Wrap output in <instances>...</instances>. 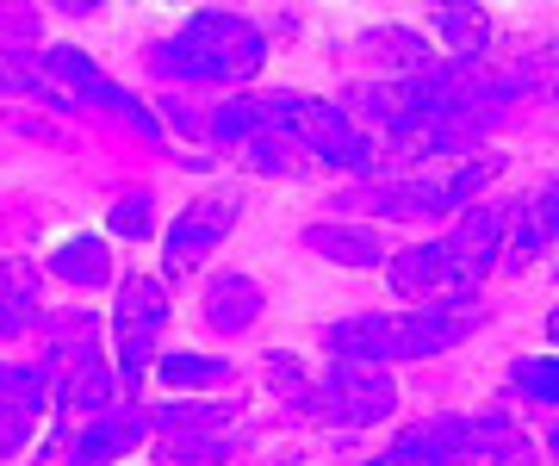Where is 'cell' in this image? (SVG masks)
<instances>
[{
  "instance_id": "cell-32",
  "label": "cell",
  "mask_w": 559,
  "mask_h": 466,
  "mask_svg": "<svg viewBox=\"0 0 559 466\" xmlns=\"http://www.w3.org/2000/svg\"><path fill=\"white\" fill-rule=\"evenodd\" d=\"M267 373H274V385H280V398H286V405H299L305 385H311V373L299 367V355H286V348H280V355H267Z\"/></svg>"
},
{
  "instance_id": "cell-21",
  "label": "cell",
  "mask_w": 559,
  "mask_h": 466,
  "mask_svg": "<svg viewBox=\"0 0 559 466\" xmlns=\"http://www.w3.org/2000/svg\"><path fill=\"white\" fill-rule=\"evenodd\" d=\"M436 32L454 44V62H473V69L491 50V13L485 7H436Z\"/></svg>"
},
{
  "instance_id": "cell-20",
  "label": "cell",
  "mask_w": 559,
  "mask_h": 466,
  "mask_svg": "<svg viewBox=\"0 0 559 466\" xmlns=\"http://www.w3.org/2000/svg\"><path fill=\"white\" fill-rule=\"evenodd\" d=\"M261 131V94H230V100L205 106L200 112V138L230 150V143H249Z\"/></svg>"
},
{
  "instance_id": "cell-7",
  "label": "cell",
  "mask_w": 559,
  "mask_h": 466,
  "mask_svg": "<svg viewBox=\"0 0 559 466\" xmlns=\"http://www.w3.org/2000/svg\"><path fill=\"white\" fill-rule=\"evenodd\" d=\"M503 224H510V200H503V205H466L454 230H448V237H436L441 255H448V274H454L460 299H479L485 274H498Z\"/></svg>"
},
{
  "instance_id": "cell-9",
  "label": "cell",
  "mask_w": 559,
  "mask_h": 466,
  "mask_svg": "<svg viewBox=\"0 0 559 466\" xmlns=\"http://www.w3.org/2000/svg\"><path fill=\"white\" fill-rule=\"evenodd\" d=\"M485 324V304H411L404 318H392V361H436L448 348H460Z\"/></svg>"
},
{
  "instance_id": "cell-31",
  "label": "cell",
  "mask_w": 559,
  "mask_h": 466,
  "mask_svg": "<svg viewBox=\"0 0 559 466\" xmlns=\"http://www.w3.org/2000/svg\"><path fill=\"white\" fill-rule=\"evenodd\" d=\"M32 435H38V417H25V410L0 405V461H13L20 447H32Z\"/></svg>"
},
{
  "instance_id": "cell-25",
  "label": "cell",
  "mask_w": 559,
  "mask_h": 466,
  "mask_svg": "<svg viewBox=\"0 0 559 466\" xmlns=\"http://www.w3.org/2000/svg\"><path fill=\"white\" fill-rule=\"evenodd\" d=\"M230 417H237L230 405H200V398H168V405H156V410H150V429H162V435H175V429H230Z\"/></svg>"
},
{
  "instance_id": "cell-16",
  "label": "cell",
  "mask_w": 559,
  "mask_h": 466,
  "mask_svg": "<svg viewBox=\"0 0 559 466\" xmlns=\"http://www.w3.org/2000/svg\"><path fill=\"white\" fill-rule=\"evenodd\" d=\"M323 355H336L342 367H392V318L348 311L336 324H323Z\"/></svg>"
},
{
  "instance_id": "cell-11",
  "label": "cell",
  "mask_w": 559,
  "mask_h": 466,
  "mask_svg": "<svg viewBox=\"0 0 559 466\" xmlns=\"http://www.w3.org/2000/svg\"><path fill=\"white\" fill-rule=\"evenodd\" d=\"M554 249V181H540L528 200H510V224H503V249H498V274H528Z\"/></svg>"
},
{
  "instance_id": "cell-18",
  "label": "cell",
  "mask_w": 559,
  "mask_h": 466,
  "mask_svg": "<svg viewBox=\"0 0 559 466\" xmlns=\"http://www.w3.org/2000/svg\"><path fill=\"white\" fill-rule=\"evenodd\" d=\"M305 249L323 255V262H336V267H380L385 262L380 237L367 224H311L305 230Z\"/></svg>"
},
{
  "instance_id": "cell-28",
  "label": "cell",
  "mask_w": 559,
  "mask_h": 466,
  "mask_svg": "<svg viewBox=\"0 0 559 466\" xmlns=\"http://www.w3.org/2000/svg\"><path fill=\"white\" fill-rule=\"evenodd\" d=\"M510 392H522V398H528V405H554V361H547V355H540V361H516L510 367Z\"/></svg>"
},
{
  "instance_id": "cell-27",
  "label": "cell",
  "mask_w": 559,
  "mask_h": 466,
  "mask_svg": "<svg viewBox=\"0 0 559 466\" xmlns=\"http://www.w3.org/2000/svg\"><path fill=\"white\" fill-rule=\"evenodd\" d=\"M106 224H112V237H124V243H143L156 230V200L150 193H124V200H112Z\"/></svg>"
},
{
  "instance_id": "cell-12",
  "label": "cell",
  "mask_w": 559,
  "mask_h": 466,
  "mask_svg": "<svg viewBox=\"0 0 559 466\" xmlns=\"http://www.w3.org/2000/svg\"><path fill=\"white\" fill-rule=\"evenodd\" d=\"M460 454L479 466H540V447L528 442V429L503 410H473L460 417Z\"/></svg>"
},
{
  "instance_id": "cell-24",
  "label": "cell",
  "mask_w": 559,
  "mask_h": 466,
  "mask_svg": "<svg viewBox=\"0 0 559 466\" xmlns=\"http://www.w3.org/2000/svg\"><path fill=\"white\" fill-rule=\"evenodd\" d=\"M360 50H367V57H380V69H392V75H417V69L436 62L417 32H373V38H360Z\"/></svg>"
},
{
  "instance_id": "cell-4",
  "label": "cell",
  "mask_w": 559,
  "mask_h": 466,
  "mask_svg": "<svg viewBox=\"0 0 559 466\" xmlns=\"http://www.w3.org/2000/svg\"><path fill=\"white\" fill-rule=\"evenodd\" d=\"M106 330H112V348H119V392H138L156 367V343L168 330V286L150 280V274H131L119 280V299L106 311Z\"/></svg>"
},
{
  "instance_id": "cell-1",
  "label": "cell",
  "mask_w": 559,
  "mask_h": 466,
  "mask_svg": "<svg viewBox=\"0 0 559 466\" xmlns=\"http://www.w3.org/2000/svg\"><path fill=\"white\" fill-rule=\"evenodd\" d=\"M267 62V32L242 13L200 7L187 13L175 38L150 44V75L156 82H200V87H242Z\"/></svg>"
},
{
  "instance_id": "cell-2",
  "label": "cell",
  "mask_w": 559,
  "mask_h": 466,
  "mask_svg": "<svg viewBox=\"0 0 559 466\" xmlns=\"http://www.w3.org/2000/svg\"><path fill=\"white\" fill-rule=\"evenodd\" d=\"M498 156H466V163H448V168H411L404 181H380L355 193L348 205H367L380 218H448V212H466L479 205V187L498 181Z\"/></svg>"
},
{
  "instance_id": "cell-19",
  "label": "cell",
  "mask_w": 559,
  "mask_h": 466,
  "mask_svg": "<svg viewBox=\"0 0 559 466\" xmlns=\"http://www.w3.org/2000/svg\"><path fill=\"white\" fill-rule=\"evenodd\" d=\"M237 447L242 442L230 429H175L156 442V466H230Z\"/></svg>"
},
{
  "instance_id": "cell-10",
  "label": "cell",
  "mask_w": 559,
  "mask_h": 466,
  "mask_svg": "<svg viewBox=\"0 0 559 466\" xmlns=\"http://www.w3.org/2000/svg\"><path fill=\"white\" fill-rule=\"evenodd\" d=\"M299 150L318 156V168H342V175H373L380 168V143L367 138V124H355L336 100H311L299 124Z\"/></svg>"
},
{
  "instance_id": "cell-22",
  "label": "cell",
  "mask_w": 559,
  "mask_h": 466,
  "mask_svg": "<svg viewBox=\"0 0 559 466\" xmlns=\"http://www.w3.org/2000/svg\"><path fill=\"white\" fill-rule=\"evenodd\" d=\"M156 373L168 392H218L230 380V361L218 355H193V348H175V355H156Z\"/></svg>"
},
{
  "instance_id": "cell-8",
  "label": "cell",
  "mask_w": 559,
  "mask_h": 466,
  "mask_svg": "<svg viewBox=\"0 0 559 466\" xmlns=\"http://www.w3.org/2000/svg\"><path fill=\"white\" fill-rule=\"evenodd\" d=\"M44 82L50 87H62L69 100H87V106H106V112H119V119H131L143 131V138H156V112L138 100V94H124L119 82H106L100 75V62L87 57V50H75V44H57V50H44Z\"/></svg>"
},
{
  "instance_id": "cell-14",
  "label": "cell",
  "mask_w": 559,
  "mask_h": 466,
  "mask_svg": "<svg viewBox=\"0 0 559 466\" xmlns=\"http://www.w3.org/2000/svg\"><path fill=\"white\" fill-rule=\"evenodd\" d=\"M385 280H392V292L411 304H473L454 292V274H448V255H441V243H411L392 255V267H385Z\"/></svg>"
},
{
  "instance_id": "cell-3",
  "label": "cell",
  "mask_w": 559,
  "mask_h": 466,
  "mask_svg": "<svg viewBox=\"0 0 559 466\" xmlns=\"http://www.w3.org/2000/svg\"><path fill=\"white\" fill-rule=\"evenodd\" d=\"M299 410L330 429H373L399 410V380L385 367H342L336 361V367H323V373H311Z\"/></svg>"
},
{
  "instance_id": "cell-29",
  "label": "cell",
  "mask_w": 559,
  "mask_h": 466,
  "mask_svg": "<svg viewBox=\"0 0 559 466\" xmlns=\"http://www.w3.org/2000/svg\"><path fill=\"white\" fill-rule=\"evenodd\" d=\"M38 330V299H25V292H0V343H20Z\"/></svg>"
},
{
  "instance_id": "cell-17",
  "label": "cell",
  "mask_w": 559,
  "mask_h": 466,
  "mask_svg": "<svg viewBox=\"0 0 559 466\" xmlns=\"http://www.w3.org/2000/svg\"><path fill=\"white\" fill-rule=\"evenodd\" d=\"M385 454L404 461V466H460L466 461V454H460V417H423V423L399 429Z\"/></svg>"
},
{
  "instance_id": "cell-23",
  "label": "cell",
  "mask_w": 559,
  "mask_h": 466,
  "mask_svg": "<svg viewBox=\"0 0 559 466\" xmlns=\"http://www.w3.org/2000/svg\"><path fill=\"white\" fill-rule=\"evenodd\" d=\"M50 274H57V280H69V286H87V292H94V286L112 280V255H106L100 237H69V243L50 255Z\"/></svg>"
},
{
  "instance_id": "cell-6",
  "label": "cell",
  "mask_w": 559,
  "mask_h": 466,
  "mask_svg": "<svg viewBox=\"0 0 559 466\" xmlns=\"http://www.w3.org/2000/svg\"><path fill=\"white\" fill-rule=\"evenodd\" d=\"M237 212H242L237 187H212V193H200L180 218H168V237H162V267H168V280L187 274V267H200L205 255H218V243L230 237Z\"/></svg>"
},
{
  "instance_id": "cell-13",
  "label": "cell",
  "mask_w": 559,
  "mask_h": 466,
  "mask_svg": "<svg viewBox=\"0 0 559 466\" xmlns=\"http://www.w3.org/2000/svg\"><path fill=\"white\" fill-rule=\"evenodd\" d=\"M200 311H205V330H212V336H242V330H255V318L267 311V292H261L255 274L218 267L200 292Z\"/></svg>"
},
{
  "instance_id": "cell-5",
  "label": "cell",
  "mask_w": 559,
  "mask_h": 466,
  "mask_svg": "<svg viewBox=\"0 0 559 466\" xmlns=\"http://www.w3.org/2000/svg\"><path fill=\"white\" fill-rule=\"evenodd\" d=\"M150 442V410L138 405H106L94 417H81L75 429L62 423L50 435V447L38 454V466H119L124 454H138Z\"/></svg>"
},
{
  "instance_id": "cell-15",
  "label": "cell",
  "mask_w": 559,
  "mask_h": 466,
  "mask_svg": "<svg viewBox=\"0 0 559 466\" xmlns=\"http://www.w3.org/2000/svg\"><path fill=\"white\" fill-rule=\"evenodd\" d=\"M106 361V318L100 311H57L44 324V373H69V367Z\"/></svg>"
},
{
  "instance_id": "cell-26",
  "label": "cell",
  "mask_w": 559,
  "mask_h": 466,
  "mask_svg": "<svg viewBox=\"0 0 559 466\" xmlns=\"http://www.w3.org/2000/svg\"><path fill=\"white\" fill-rule=\"evenodd\" d=\"M0 405L25 410V417H44V405H50V380H44V367L0 361Z\"/></svg>"
},
{
  "instance_id": "cell-30",
  "label": "cell",
  "mask_w": 559,
  "mask_h": 466,
  "mask_svg": "<svg viewBox=\"0 0 559 466\" xmlns=\"http://www.w3.org/2000/svg\"><path fill=\"white\" fill-rule=\"evenodd\" d=\"M242 156L255 163V175H293V150L280 138H267V131H255V138L242 143Z\"/></svg>"
}]
</instances>
